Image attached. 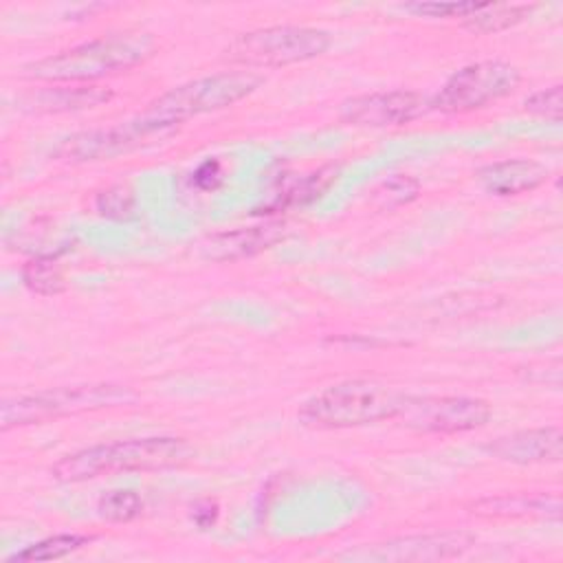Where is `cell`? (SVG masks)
<instances>
[{"label":"cell","instance_id":"cell-9","mask_svg":"<svg viewBox=\"0 0 563 563\" xmlns=\"http://www.w3.org/2000/svg\"><path fill=\"white\" fill-rule=\"evenodd\" d=\"M165 134H169V130H161L139 117L136 121H128L121 125L84 130V132L70 134L57 145L55 156L70 163L110 161L145 145L154 136H165Z\"/></svg>","mask_w":563,"mask_h":563},{"label":"cell","instance_id":"cell-15","mask_svg":"<svg viewBox=\"0 0 563 563\" xmlns=\"http://www.w3.org/2000/svg\"><path fill=\"white\" fill-rule=\"evenodd\" d=\"M473 512L482 517H561V499L556 493H510L484 497L473 504Z\"/></svg>","mask_w":563,"mask_h":563},{"label":"cell","instance_id":"cell-20","mask_svg":"<svg viewBox=\"0 0 563 563\" xmlns=\"http://www.w3.org/2000/svg\"><path fill=\"white\" fill-rule=\"evenodd\" d=\"M22 282L37 295H59L66 288L62 266L51 255H35L22 266Z\"/></svg>","mask_w":563,"mask_h":563},{"label":"cell","instance_id":"cell-3","mask_svg":"<svg viewBox=\"0 0 563 563\" xmlns=\"http://www.w3.org/2000/svg\"><path fill=\"white\" fill-rule=\"evenodd\" d=\"M405 396L407 394L376 380H341L303 400L297 418L312 429L365 427L396 418Z\"/></svg>","mask_w":563,"mask_h":563},{"label":"cell","instance_id":"cell-7","mask_svg":"<svg viewBox=\"0 0 563 563\" xmlns=\"http://www.w3.org/2000/svg\"><path fill=\"white\" fill-rule=\"evenodd\" d=\"M521 81L517 66L504 59H482L455 70L440 92L431 99V108L446 114L482 110L508 97Z\"/></svg>","mask_w":563,"mask_h":563},{"label":"cell","instance_id":"cell-23","mask_svg":"<svg viewBox=\"0 0 563 563\" xmlns=\"http://www.w3.org/2000/svg\"><path fill=\"white\" fill-rule=\"evenodd\" d=\"M420 191L418 180L409 178V176H391L387 180H383L376 191H374V200L380 209H391V207H400L407 205L409 200H413Z\"/></svg>","mask_w":563,"mask_h":563},{"label":"cell","instance_id":"cell-5","mask_svg":"<svg viewBox=\"0 0 563 563\" xmlns=\"http://www.w3.org/2000/svg\"><path fill=\"white\" fill-rule=\"evenodd\" d=\"M134 400L136 394L130 387L114 383L46 389L4 400L0 407V429L9 431L15 427L42 424L64 416L95 411L103 407H119Z\"/></svg>","mask_w":563,"mask_h":563},{"label":"cell","instance_id":"cell-6","mask_svg":"<svg viewBox=\"0 0 563 563\" xmlns=\"http://www.w3.org/2000/svg\"><path fill=\"white\" fill-rule=\"evenodd\" d=\"M330 44L332 37L323 29L279 24L240 33L224 48V57L246 68H282L321 57Z\"/></svg>","mask_w":563,"mask_h":563},{"label":"cell","instance_id":"cell-4","mask_svg":"<svg viewBox=\"0 0 563 563\" xmlns=\"http://www.w3.org/2000/svg\"><path fill=\"white\" fill-rule=\"evenodd\" d=\"M262 86V77L251 70H231L205 75L172 90L163 92L141 114L147 123L161 130H174L176 125L222 108H229Z\"/></svg>","mask_w":563,"mask_h":563},{"label":"cell","instance_id":"cell-13","mask_svg":"<svg viewBox=\"0 0 563 563\" xmlns=\"http://www.w3.org/2000/svg\"><path fill=\"white\" fill-rule=\"evenodd\" d=\"M286 238V224L282 220L262 222L255 227H240L211 235L202 244V255L213 262H235L253 257Z\"/></svg>","mask_w":563,"mask_h":563},{"label":"cell","instance_id":"cell-25","mask_svg":"<svg viewBox=\"0 0 563 563\" xmlns=\"http://www.w3.org/2000/svg\"><path fill=\"white\" fill-rule=\"evenodd\" d=\"M484 2H411L405 9L416 15L427 18H468L475 13Z\"/></svg>","mask_w":563,"mask_h":563},{"label":"cell","instance_id":"cell-8","mask_svg":"<svg viewBox=\"0 0 563 563\" xmlns=\"http://www.w3.org/2000/svg\"><path fill=\"white\" fill-rule=\"evenodd\" d=\"M396 418L418 433L451 435L484 427L490 405L471 396H405Z\"/></svg>","mask_w":563,"mask_h":563},{"label":"cell","instance_id":"cell-17","mask_svg":"<svg viewBox=\"0 0 563 563\" xmlns=\"http://www.w3.org/2000/svg\"><path fill=\"white\" fill-rule=\"evenodd\" d=\"M339 176V167L334 165H323L310 174H301L297 178H290L279 194L273 198V202L268 205L271 213L279 211V209H288V207H301L308 205L312 200H317L321 194H325L332 183Z\"/></svg>","mask_w":563,"mask_h":563},{"label":"cell","instance_id":"cell-11","mask_svg":"<svg viewBox=\"0 0 563 563\" xmlns=\"http://www.w3.org/2000/svg\"><path fill=\"white\" fill-rule=\"evenodd\" d=\"M473 545V534L468 532H427V534H409L389 539L385 543H376L363 552H350V559L363 561H444L462 556Z\"/></svg>","mask_w":563,"mask_h":563},{"label":"cell","instance_id":"cell-24","mask_svg":"<svg viewBox=\"0 0 563 563\" xmlns=\"http://www.w3.org/2000/svg\"><path fill=\"white\" fill-rule=\"evenodd\" d=\"M523 108L530 114H537V117H543V119H550V121H561V117H563V86L554 84L550 88L532 92L530 97H526Z\"/></svg>","mask_w":563,"mask_h":563},{"label":"cell","instance_id":"cell-19","mask_svg":"<svg viewBox=\"0 0 563 563\" xmlns=\"http://www.w3.org/2000/svg\"><path fill=\"white\" fill-rule=\"evenodd\" d=\"M92 539L86 537V534H77V532H62V534H53V537H46L37 543H31L26 545L24 550L11 554L7 559V563H13V561H22V563H33V561H57V559H64L73 552H77L79 548L88 545Z\"/></svg>","mask_w":563,"mask_h":563},{"label":"cell","instance_id":"cell-2","mask_svg":"<svg viewBox=\"0 0 563 563\" xmlns=\"http://www.w3.org/2000/svg\"><path fill=\"white\" fill-rule=\"evenodd\" d=\"M156 48L150 33L125 31L103 35L24 66V75L40 81H92L145 62Z\"/></svg>","mask_w":563,"mask_h":563},{"label":"cell","instance_id":"cell-21","mask_svg":"<svg viewBox=\"0 0 563 563\" xmlns=\"http://www.w3.org/2000/svg\"><path fill=\"white\" fill-rule=\"evenodd\" d=\"M97 510H99V517L106 521L128 523L141 515L143 499L134 490H123V488L108 490L106 495L99 497Z\"/></svg>","mask_w":563,"mask_h":563},{"label":"cell","instance_id":"cell-27","mask_svg":"<svg viewBox=\"0 0 563 563\" xmlns=\"http://www.w3.org/2000/svg\"><path fill=\"white\" fill-rule=\"evenodd\" d=\"M191 517H194V521H196L198 528L207 530V528H211V526L216 523V519H218V504L211 501V499H202V501H198V504L194 506Z\"/></svg>","mask_w":563,"mask_h":563},{"label":"cell","instance_id":"cell-22","mask_svg":"<svg viewBox=\"0 0 563 563\" xmlns=\"http://www.w3.org/2000/svg\"><path fill=\"white\" fill-rule=\"evenodd\" d=\"M95 207L103 218L123 222L134 218V194L123 185H114L97 194Z\"/></svg>","mask_w":563,"mask_h":563},{"label":"cell","instance_id":"cell-1","mask_svg":"<svg viewBox=\"0 0 563 563\" xmlns=\"http://www.w3.org/2000/svg\"><path fill=\"white\" fill-rule=\"evenodd\" d=\"M191 455L194 449L185 438L154 435L117 440L64 455L53 464L51 475L57 482H86L112 473L174 468L189 462Z\"/></svg>","mask_w":563,"mask_h":563},{"label":"cell","instance_id":"cell-10","mask_svg":"<svg viewBox=\"0 0 563 563\" xmlns=\"http://www.w3.org/2000/svg\"><path fill=\"white\" fill-rule=\"evenodd\" d=\"M431 110V99L418 90H378L350 97L341 103V121L358 128L405 125Z\"/></svg>","mask_w":563,"mask_h":563},{"label":"cell","instance_id":"cell-18","mask_svg":"<svg viewBox=\"0 0 563 563\" xmlns=\"http://www.w3.org/2000/svg\"><path fill=\"white\" fill-rule=\"evenodd\" d=\"M532 9L534 4L526 2H484L475 13L464 18V26L473 33H499L523 22Z\"/></svg>","mask_w":563,"mask_h":563},{"label":"cell","instance_id":"cell-14","mask_svg":"<svg viewBox=\"0 0 563 563\" xmlns=\"http://www.w3.org/2000/svg\"><path fill=\"white\" fill-rule=\"evenodd\" d=\"M548 169L532 158H504L484 165L477 172L479 185L493 196H517L541 187Z\"/></svg>","mask_w":563,"mask_h":563},{"label":"cell","instance_id":"cell-26","mask_svg":"<svg viewBox=\"0 0 563 563\" xmlns=\"http://www.w3.org/2000/svg\"><path fill=\"white\" fill-rule=\"evenodd\" d=\"M191 180H194V185L198 189H205V191L216 189L220 185V180H222V165L216 158H209L202 165H198V169L194 172Z\"/></svg>","mask_w":563,"mask_h":563},{"label":"cell","instance_id":"cell-16","mask_svg":"<svg viewBox=\"0 0 563 563\" xmlns=\"http://www.w3.org/2000/svg\"><path fill=\"white\" fill-rule=\"evenodd\" d=\"M112 92L101 86H51L24 99L31 112H77L110 101Z\"/></svg>","mask_w":563,"mask_h":563},{"label":"cell","instance_id":"cell-12","mask_svg":"<svg viewBox=\"0 0 563 563\" xmlns=\"http://www.w3.org/2000/svg\"><path fill=\"white\" fill-rule=\"evenodd\" d=\"M497 460L510 464H541V462H559L563 451V435L559 427H537L521 429L510 435H501L484 446Z\"/></svg>","mask_w":563,"mask_h":563}]
</instances>
